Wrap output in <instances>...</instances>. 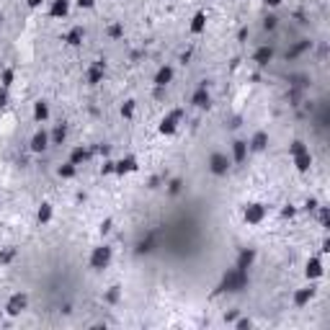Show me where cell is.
Instances as JSON below:
<instances>
[{"label": "cell", "mask_w": 330, "mask_h": 330, "mask_svg": "<svg viewBox=\"0 0 330 330\" xmlns=\"http://www.w3.org/2000/svg\"><path fill=\"white\" fill-rule=\"evenodd\" d=\"M289 155H292V163H294L297 173H307V170L312 168V152H310V147H307L302 140H294L289 145Z\"/></svg>", "instance_id": "6da1fadb"}, {"label": "cell", "mask_w": 330, "mask_h": 330, "mask_svg": "<svg viewBox=\"0 0 330 330\" xmlns=\"http://www.w3.org/2000/svg\"><path fill=\"white\" fill-rule=\"evenodd\" d=\"M111 260H114V250L108 248V245H96L91 250V255H88V266H91L93 271H103L111 266Z\"/></svg>", "instance_id": "7a4b0ae2"}, {"label": "cell", "mask_w": 330, "mask_h": 330, "mask_svg": "<svg viewBox=\"0 0 330 330\" xmlns=\"http://www.w3.org/2000/svg\"><path fill=\"white\" fill-rule=\"evenodd\" d=\"M266 217H269V209H266V204H260V202H250V204H245V209H243V219H245L250 227H258Z\"/></svg>", "instance_id": "3957f363"}, {"label": "cell", "mask_w": 330, "mask_h": 330, "mask_svg": "<svg viewBox=\"0 0 330 330\" xmlns=\"http://www.w3.org/2000/svg\"><path fill=\"white\" fill-rule=\"evenodd\" d=\"M26 310H29V297H26L24 292L11 294V297H8V302H6V307H3V312H6V315H11V317H18L21 312H26Z\"/></svg>", "instance_id": "277c9868"}, {"label": "cell", "mask_w": 330, "mask_h": 330, "mask_svg": "<svg viewBox=\"0 0 330 330\" xmlns=\"http://www.w3.org/2000/svg\"><path fill=\"white\" fill-rule=\"evenodd\" d=\"M232 168V160L225 155V152H212L209 155V173L217 175V178H222V175H227Z\"/></svg>", "instance_id": "5b68a950"}, {"label": "cell", "mask_w": 330, "mask_h": 330, "mask_svg": "<svg viewBox=\"0 0 330 330\" xmlns=\"http://www.w3.org/2000/svg\"><path fill=\"white\" fill-rule=\"evenodd\" d=\"M178 124H181V111L175 108V111H168L163 119H160V124H158V131L163 137H173L175 131H178Z\"/></svg>", "instance_id": "8992f818"}, {"label": "cell", "mask_w": 330, "mask_h": 330, "mask_svg": "<svg viewBox=\"0 0 330 330\" xmlns=\"http://www.w3.org/2000/svg\"><path fill=\"white\" fill-rule=\"evenodd\" d=\"M248 284V274L245 271H240V269H230L227 276H225V284H222V289L227 292H240Z\"/></svg>", "instance_id": "52a82bcc"}, {"label": "cell", "mask_w": 330, "mask_h": 330, "mask_svg": "<svg viewBox=\"0 0 330 330\" xmlns=\"http://www.w3.org/2000/svg\"><path fill=\"white\" fill-rule=\"evenodd\" d=\"M49 131L47 129H36L34 135H31V140H29V150L34 152V155H41V152H47L49 150Z\"/></svg>", "instance_id": "ba28073f"}, {"label": "cell", "mask_w": 330, "mask_h": 330, "mask_svg": "<svg viewBox=\"0 0 330 330\" xmlns=\"http://www.w3.org/2000/svg\"><path fill=\"white\" fill-rule=\"evenodd\" d=\"M304 276H307V281H317V279L325 276V263H322L320 255H312L304 263Z\"/></svg>", "instance_id": "9c48e42d"}, {"label": "cell", "mask_w": 330, "mask_h": 330, "mask_svg": "<svg viewBox=\"0 0 330 330\" xmlns=\"http://www.w3.org/2000/svg\"><path fill=\"white\" fill-rule=\"evenodd\" d=\"M255 258H258V253H255V248H243L237 253V260H235V269H240V271H245L248 274V269H253V263H255Z\"/></svg>", "instance_id": "30bf717a"}, {"label": "cell", "mask_w": 330, "mask_h": 330, "mask_svg": "<svg viewBox=\"0 0 330 330\" xmlns=\"http://www.w3.org/2000/svg\"><path fill=\"white\" fill-rule=\"evenodd\" d=\"M103 75H106L103 62H91V64H88V70H85V83L88 85H98V83H103Z\"/></svg>", "instance_id": "8fae6325"}, {"label": "cell", "mask_w": 330, "mask_h": 330, "mask_svg": "<svg viewBox=\"0 0 330 330\" xmlns=\"http://www.w3.org/2000/svg\"><path fill=\"white\" fill-rule=\"evenodd\" d=\"M137 170H140V163H137L135 155H126V158H121V160L114 165V173H116V175H129V173H137Z\"/></svg>", "instance_id": "7c38bea8"}, {"label": "cell", "mask_w": 330, "mask_h": 330, "mask_svg": "<svg viewBox=\"0 0 330 330\" xmlns=\"http://www.w3.org/2000/svg\"><path fill=\"white\" fill-rule=\"evenodd\" d=\"M175 78V70L170 68V64H163V68H158L155 78H152V83H155V88H168Z\"/></svg>", "instance_id": "4fadbf2b"}, {"label": "cell", "mask_w": 330, "mask_h": 330, "mask_svg": "<svg viewBox=\"0 0 330 330\" xmlns=\"http://www.w3.org/2000/svg\"><path fill=\"white\" fill-rule=\"evenodd\" d=\"M269 147V131H255V135L248 140V152H255V155H258V152H263V150H266Z\"/></svg>", "instance_id": "5bb4252c"}, {"label": "cell", "mask_w": 330, "mask_h": 330, "mask_svg": "<svg viewBox=\"0 0 330 330\" xmlns=\"http://www.w3.org/2000/svg\"><path fill=\"white\" fill-rule=\"evenodd\" d=\"M207 11H196L193 16H191V24H188V31L193 34V36H199V34H204L207 31Z\"/></svg>", "instance_id": "9a60e30c"}, {"label": "cell", "mask_w": 330, "mask_h": 330, "mask_svg": "<svg viewBox=\"0 0 330 330\" xmlns=\"http://www.w3.org/2000/svg\"><path fill=\"white\" fill-rule=\"evenodd\" d=\"M271 59H274V49L269 47V44H260V47L253 52V62L258 64V68H266Z\"/></svg>", "instance_id": "2e32d148"}, {"label": "cell", "mask_w": 330, "mask_h": 330, "mask_svg": "<svg viewBox=\"0 0 330 330\" xmlns=\"http://www.w3.org/2000/svg\"><path fill=\"white\" fill-rule=\"evenodd\" d=\"M312 297H315V289H312V284H310V287L297 289L294 297H292V302H294V307H307V304L312 302Z\"/></svg>", "instance_id": "e0dca14e"}, {"label": "cell", "mask_w": 330, "mask_h": 330, "mask_svg": "<svg viewBox=\"0 0 330 330\" xmlns=\"http://www.w3.org/2000/svg\"><path fill=\"white\" fill-rule=\"evenodd\" d=\"M191 103H193L196 108H209V106H212V96H209V91H207V85L196 88L193 96H191Z\"/></svg>", "instance_id": "ac0fdd59"}, {"label": "cell", "mask_w": 330, "mask_h": 330, "mask_svg": "<svg viewBox=\"0 0 330 330\" xmlns=\"http://www.w3.org/2000/svg\"><path fill=\"white\" fill-rule=\"evenodd\" d=\"M245 158H248V140H235L232 142V163H245Z\"/></svg>", "instance_id": "d6986e66"}, {"label": "cell", "mask_w": 330, "mask_h": 330, "mask_svg": "<svg viewBox=\"0 0 330 330\" xmlns=\"http://www.w3.org/2000/svg\"><path fill=\"white\" fill-rule=\"evenodd\" d=\"M70 0H49V16L52 18H64L70 13Z\"/></svg>", "instance_id": "ffe728a7"}, {"label": "cell", "mask_w": 330, "mask_h": 330, "mask_svg": "<svg viewBox=\"0 0 330 330\" xmlns=\"http://www.w3.org/2000/svg\"><path fill=\"white\" fill-rule=\"evenodd\" d=\"M52 217H54V207H52L49 202H44V204L36 209V222H39V225H49Z\"/></svg>", "instance_id": "44dd1931"}, {"label": "cell", "mask_w": 330, "mask_h": 330, "mask_svg": "<svg viewBox=\"0 0 330 330\" xmlns=\"http://www.w3.org/2000/svg\"><path fill=\"white\" fill-rule=\"evenodd\" d=\"M31 116H34V121H36V124H44V121L49 119V106L44 103V101H36V103H34Z\"/></svg>", "instance_id": "7402d4cb"}, {"label": "cell", "mask_w": 330, "mask_h": 330, "mask_svg": "<svg viewBox=\"0 0 330 330\" xmlns=\"http://www.w3.org/2000/svg\"><path fill=\"white\" fill-rule=\"evenodd\" d=\"M85 160H88V150H85L83 145H75V147L70 150V163L80 168V165H83Z\"/></svg>", "instance_id": "603a6c76"}, {"label": "cell", "mask_w": 330, "mask_h": 330, "mask_svg": "<svg viewBox=\"0 0 330 330\" xmlns=\"http://www.w3.org/2000/svg\"><path fill=\"white\" fill-rule=\"evenodd\" d=\"M83 39H85V31H83V26H75V29H70V31H68V36H64V41H68L70 47H80V44H83Z\"/></svg>", "instance_id": "cb8c5ba5"}, {"label": "cell", "mask_w": 330, "mask_h": 330, "mask_svg": "<svg viewBox=\"0 0 330 330\" xmlns=\"http://www.w3.org/2000/svg\"><path fill=\"white\" fill-rule=\"evenodd\" d=\"M57 175H59V178H64V181H70V178H75V175H78V165H73V163L68 160L64 165L57 168Z\"/></svg>", "instance_id": "d4e9b609"}, {"label": "cell", "mask_w": 330, "mask_h": 330, "mask_svg": "<svg viewBox=\"0 0 330 330\" xmlns=\"http://www.w3.org/2000/svg\"><path fill=\"white\" fill-rule=\"evenodd\" d=\"M13 80H16V70L13 68H6L3 73H0V88H13Z\"/></svg>", "instance_id": "484cf974"}, {"label": "cell", "mask_w": 330, "mask_h": 330, "mask_svg": "<svg viewBox=\"0 0 330 330\" xmlns=\"http://www.w3.org/2000/svg\"><path fill=\"white\" fill-rule=\"evenodd\" d=\"M64 137H68V129H64L62 124H57V126L52 129V135H49V142H52V145H62Z\"/></svg>", "instance_id": "4316f807"}, {"label": "cell", "mask_w": 330, "mask_h": 330, "mask_svg": "<svg viewBox=\"0 0 330 330\" xmlns=\"http://www.w3.org/2000/svg\"><path fill=\"white\" fill-rule=\"evenodd\" d=\"M121 116H124V119L135 116V101H124V103H121Z\"/></svg>", "instance_id": "83f0119b"}, {"label": "cell", "mask_w": 330, "mask_h": 330, "mask_svg": "<svg viewBox=\"0 0 330 330\" xmlns=\"http://www.w3.org/2000/svg\"><path fill=\"white\" fill-rule=\"evenodd\" d=\"M108 36H111V39H119V36H124V26H119V24L108 26Z\"/></svg>", "instance_id": "f1b7e54d"}, {"label": "cell", "mask_w": 330, "mask_h": 330, "mask_svg": "<svg viewBox=\"0 0 330 330\" xmlns=\"http://www.w3.org/2000/svg\"><path fill=\"white\" fill-rule=\"evenodd\" d=\"M75 6L83 8V11H93L96 8V0H75Z\"/></svg>", "instance_id": "f546056e"}, {"label": "cell", "mask_w": 330, "mask_h": 330, "mask_svg": "<svg viewBox=\"0 0 330 330\" xmlns=\"http://www.w3.org/2000/svg\"><path fill=\"white\" fill-rule=\"evenodd\" d=\"M235 327H237V330H245V327H253V320H250V317H243V320H237V322H235Z\"/></svg>", "instance_id": "4dcf8cb0"}, {"label": "cell", "mask_w": 330, "mask_h": 330, "mask_svg": "<svg viewBox=\"0 0 330 330\" xmlns=\"http://www.w3.org/2000/svg\"><path fill=\"white\" fill-rule=\"evenodd\" d=\"M8 106V88H0V108Z\"/></svg>", "instance_id": "1f68e13d"}, {"label": "cell", "mask_w": 330, "mask_h": 330, "mask_svg": "<svg viewBox=\"0 0 330 330\" xmlns=\"http://www.w3.org/2000/svg\"><path fill=\"white\" fill-rule=\"evenodd\" d=\"M114 165H116V163H111V160H108V163H103V168H101V173H103V175H108V173H114Z\"/></svg>", "instance_id": "d6a6232c"}, {"label": "cell", "mask_w": 330, "mask_h": 330, "mask_svg": "<svg viewBox=\"0 0 330 330\" xmlns=\"http://www.w3.org/2000/svg\"><path fill=\"white\" fill-rule=\"evenodd\" d=\"M44 3H47V0H26V6H29V8H34V11H36V8H41Z\"/></svg>", "instance_id": "836d02e7"}, {"label": "cell", "mask_w": 330, "mask_h": 330, "mask_svg": "<svg viewBox=\"0 0 330 330\" xmlns=\"http://www.w3.org/2000/svg\"><path fill=\"white\" fill-rule=\"evenodd\" d=\"M263 29H276V18H274V16H269L266 21H263Z\"/></svg>", "instance_id": "e575fe53"}, {"label": "cell", "mask_w": 330, "mask_h": 330, "mask_svg": "<svg viewBox=\"0 0 330 330\" xmlns=\"http://www.w3.org/2000/svg\"><path fill=\"white\" fill-rule=\"evenodd\" d=\"M178 191H181V181L173 178V181H170V193H178Z\"/></svg>", "instance_id": "d590c367"}, {"label": "cell", "mask_w": 330, "mask_h": 330, "mask_svg": "<svg viewBox=\"0 0 330 330\" xmlns=\"http://www.w3.org/2000/svg\"><path fill=\"white\" fill-rule=\"evenodd\" d=\"M13 255H16V250H6L3 255H0V263H8V260H11Z\"/></svg>", "instance_id": "8d00e7d4"}, {"label": "cell", "mask_w": 330, "mask_h": 330, "mask_svg": "<svg viewBox=\"0 0 330 330\" xmlns=\"http://www.w3.org/2000/svg\"><path fill=\"white\" fill-rule=\"evenodd\" d=\"M119 299V287H114L111 292H108V302H116Z\"/></svg>", "instance_id": "74e56055"}, {"label": "cell", "mask_w": 330, "mask_h": 330, "mask_svg": "<svg viewBox=\"0 0 330 330\" xmlns=\"http://www.w3.org/2000/svg\"><path fill=\"white\" fill-rule=\"evenodd\" d=\"M281 3H284V0H266V6H269V8H279Z\"/></svg>", "instance_id": "f35d334b"}, {"label": "cell", "mask_w": 330, "mask_h": 330, "mask_svg": "<svg viewBox=\"0 0 330 330\" xmlns=\"http://www.w3.org/2000/svg\"><path fill=\"white\" fill-rule=\"evenodd\" d=\"M320 250H322V255L330 253V243H327V240H322V248H320Z\"/></svg>", "instance_id": "ab89813d"}, {"label": "cell", "mask_w": 330, "mask_h": 330, "mask_svg": "<svg viewBox=\"0 0 330 330\" xmlns=\"http://www.w3.org/2000/svg\"><path fill=\"white\" fill-rule=\"evenodd\" d=\"M3 315H6V312H3V310H0V322H3Z\"/></svg>", "instance_id": "60d3db41"}]
</instances>
